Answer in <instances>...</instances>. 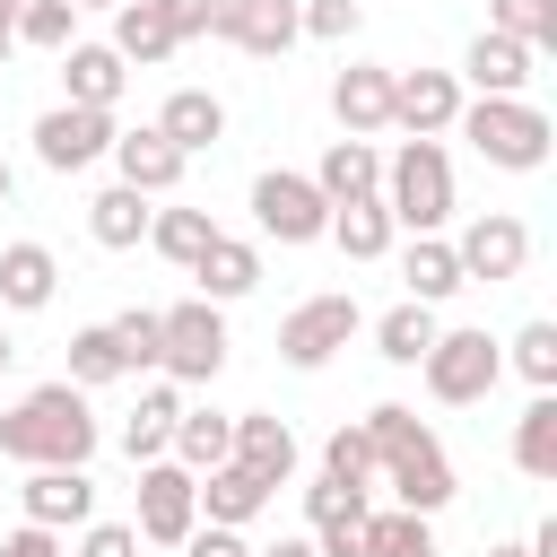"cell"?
<instances>
[{
    "label": "cell",
    "instance_id": "obj_41",
    "mask_svg": "<svg viewBox=\"0 0 557 557\" xmlns=\"http://www.w3.org/2000/svg\"><path fill=\"white\" fill-rule=\"evenodd\" d=\"M296 26H305L313 44H348V35H357V0H305Z\"/></svg>",
    "mask_w": 557,
    "mask_h": 557
},
{
    "label": "cell",
    "instance_id": "obj_24",
    "mask_svg": "<svg viewBox=\"0 0 557 557\" xmlns=\"http://www.w3.org/2000/svg\"><path fill=\"white\" fill-rule=\"evenodd\" d=\"M113 52H122V70H131V61H139V70L174 61V26L157 17V0H122V9H113Z\"/></svg>",
    "mask_w": 557,
    "mask_h": 557
},
{
    "label": "cell",
    "instance_id": "obj_12",
    "mask_svg": "<svg viewBox=\"0 0 557 557\" xmlns=\"http://www.w3.org/2000/svg\"><path fill=\"white\" fill-rule=\"evenodd\" d=\"M113 148V113H87V104H52L44 122H35V157L52 165V174H78V165H96Z\"/></svg>",
    "mask_w": 557,
    "mask_h": 557
},
{
    "label": "cell",
    "instance_id": "obj_30",
    "mask_svg": "<svg viewBox=\"0 0 557 557\" xmlns=\"http://www.w3.org/2000/svg\"><path fill=\"white\" fill-rule=\"evenodd\" d=\"M400 278H409V305H444V296L461 287V261H453L444 235H418V244L400 252Z\"/></svg>",
    "mask_w": 557,
    "mask_h": 557
},
{
    "label": "cell",
    "instance_id": "obj_14",
    "mask_svg": "<svg viewBox=\"0 0 557 557\" xmlns=\"http://www.w3.org/2000/svg\"><path fill=\"white\" fill-rule=\"evenodd\" d=\"M235 470H252L261 487H287V470H296V426L287 418H270V409H244L235 418V453H226Z\"/></svg>",
    "mask_w": 557,
    "mask_h": 557
},
{
    "label": "cell",
    "instance_id": "obj_50",
    "mask_svg": "<svg viewBox=\"0 0 557 557\" xmlns=\"http://www.w3.org/2000/svg\"><path fill=\"white\" fill-rule=\"evenodd\" d=\"M487 557H531V548H522V540H496V548H487Z\"/></svg>",
    "mask_w": 557,
    "mask_h": 557
},
{
    "label": "cell",
    "instance_id": "obj_45",
    "mask_svg": "<svg viewBox=\"0 0 557 557\" xmlns=\"http://www.w3.org/2000/svg\"><path fill=\"white\" fill-rule=\"evenodd\" d=\"M157 17L174 26V44H191V35H209V0H157Z\"/></svg>",
    "mask_w": 557,
    "mask_h": 557
},
{
    "label": "cell",
    "instance_id": "obj_2",
    "mask_svg": "<svg viewBox=\"0 0 557 557\" xmlns=\"http://www.w3.org/2000/svg\"><path fill=\"white\" fill-rule=\"evenodd\" d=\"M366 444H374V479H392L400 513H444V505H453V461H444V444L418 426V409H400V400L366 409Z\"/></svg>",
    "mask_w": 557,
    "mask_h": 557
},
{
    "label": "cell",
    "instance_id": "obj_32",
    "mask_svg": "<svg viewBox=\"0 0 557 557\" xmlns=\"http://www.w3.org/2000/svg\"><path fill=\"white\" fill-rule=\"evenodd\" d=\"M148 244H157L174 270H191V261L218 244V226H209V209H157V218H148Z\"/></svg>",
    "mask_w": 557,
    "mask_h": 557
},
{
    "label": "cell",
    "instance_id": "obj_10",
    "mask_svg": "<svg viewBox=\"0 0 557 557\" xmlns=\"http://www.w3.org/2000/svg\"><path fill=\"white\" fill-rule=\"evenodd\" d=\"M461 122V78L453 70H392V131L444 139Z\"/></svg>",
    "mask_w": 557,
    "mask_h": 557
},
{
    "label": "cell",
    "instance_id": "obj_4",
    "mask_svg": "<svg viewBox=\"0 0 557 557\" xmlns=\"http://www.w3.org/2000/svg\"><path fill=\"white\" fill-rule=\"evenodd\" d=\"M374 200L392 209V226L435 235V226L453 218V157H444L435 139H400V157L383 165V191H374Z\"/></svg>",
    "mask_w": 557,
    "mask_h": 557
},
{
    "label": "cell",
    "instance_id": "obj_11",
    "mask_svg": "<svg viewBox=\"0 0 557 557\" xmlns=\"http://www.w3.org/2000/svg\"><path fill=\"white\" fill-rule=\"evenodd\" d=\"M453 261H461V287H470V278H487V287H496V278H522V261H531V226L505 218V209H487V218L461 226Z\"/></svg>",
    "mask_w": 557,
    "mask_h": 557
},
{
    "label": "cell",
    "instance_id": "obj_8",
    "mask_svg": "<svg viewBox=\"0 0 557 557\" xmlns=\"http://www.w3.org/2000/svg\"><path fill=\"white\" fill-rule=\"evenodd\" d=\"M357 296H305L287 322H278V357L296 366V374H313V366H331L348 339H357Z\"/></svg>",
    "mask_w": 557,
    "mask_h": 557
},
{
    "label": "cell",
    "instance_id": "obj_49",
    "mask_svg": "<svg viewBox=\"0 0 557 557\" xmlns=\"http://www.w3.org/2000/svg\"><path fill=\"white\" fill-rule=\"evenodd\" d=\"M252 557H313V540H270V548H252Z\"/></svg>",
    "mask_w": 557,
    "mask_h": 557
},
{
    "label": "cell",
    "instance_id": "obj_38",
    "mask_svg": "<svg viewBox=\"0 0 557 557\" xmlns=\"http://www.w3.org/2000/svg\"><path fill=\"white\" fill-rule=\"evenodd\" d=\"M513 374L531 392H557V322H522L513 331Z\"/></svg>",
    "mask_w": 557,
    "mask_h": 557
},
{
    "label": "cell",
    "instance_id": "obj_15",
    "mask_svg": "<svg viewBox=\"0 0 557 557\" xmlns=\"http://www.w3.org/2000/svg\"><path fill=\"white\" fill-rule=\"evenodd\" d=\"M331 113H339V131H348V139H366V131H392V70H374V61H348V70L331 78Z\"/></svg>",
    "mask_w": 557,
    "mask_h": 557
},
{
    "label": "cell",
    "instance_id": "obj_42",
    "mask_svg": "<svg viewBox=\"0 0 557 557\" xmlns=\"http://www.w3.org/2000/svg\"><path fill=\"white\" fill-rule=\"evenodd\" d=\"M313 557H366V505H357V513L313 522Z\"/></svg>",
    "mask_w": 557,
    "mask_h": 557
},
{
    "label": "cell",
    "instance_id": "obj_21",
    "mask_svg": "<svg viewBox=\"0 0 557 557\" xmlns=\"http://www.w3.org/2000/svg\"><path fill=\"white\" fill-rule=\"evenodd\" d=\"M52 287H61V261L44 244H0V305L9 313H44Z\"/></svg>",
    "mask_w": 557,
    "mask_h": 557
},
{
    "label": "cell",
    "instance_id": "obj_39",
    "mask_svg": "<svg viewBox=\"0 0 557 557\" xmlns=\"http://www.w3.org/2000/svg\"><path fill=\"white\" fill-rule=\"evenodd\" d=\"M322 479H339V487H374V444H366V426H339L331 444H322Z\"/></svg>",
    "mask_w": 557,
    "mask_h": 557
},
{
    "label": "cell",
    "instance_id": "obj_46",
    "mask_svg": "<svg viewBox=\"0 0 557 557\" xmlns=\"http://www.w3.org/2000/svg\"><path fill=\"white\" fill-rule=\"evenodd\" d=\"M0 557H61V531H44V522H17V531L0 540Z\"/></svg>",
    "mask_w": 557,
    "mask_h": 557
},
{
    "label": "cell",
    "instance_id": "obj_19",
    "mask_svg": "<svg viewBox=\"0 0 557 557\" xmlns=\"http://www.w3.org/2000/svg\"><path fill=\"white\" fill-rule=\"evenodd\" d=\"M122 52L113 44H70L61 52V87H70V104H87V113H113V96H122Z\"/></svg>",
    "mask_w": 557,
    "mask_h": 557
},
{
    "label": "cell",
    "instance_id": "obj_13",
    "mask_svg": "<svg viewBox=\"0 0 557 557\" xmlns=\"http://www.w3.org/2000/svg\"><path fill=\"white\" fill-rule=\"evenodd\" d=\"M104 157L122 165V183H131L139 200L174 191V183H183V165H191V157H183V148H174V139L157 131V122H148V131H113V148H104Z\"/></svg>",
    "mask_w": 557,
    "mask_h": 557
},
{
    "label": "cell",
    "instance_id": "obj_9",
    "mask_svg": "<svg viewBox=\"0 0 557 557\" xmlns=\"http://www.w3.org/2000/svg\"><path fill=\"white\" fill-rule=\"evenodd\" d=\"M131 531L157 540V548H183L200 531V487H191L183 461H139V522Z\"/></svg>",
    "mask_w": 557,
    "mask_h": 557
},
{
    "label": "cell",
    "instance_id": "obj_43",
    "mask_svg": "<svg viewBox=\"0 0 557 557\" xmlns=\"http://www.w3.org/2000/svg\"><path fill=\"white\" fill-rule=\"evenodd\" d=\"M78 557H139V531L131 522H87L78 531Z\"/></svg>",
    "mask_w": 557,
    "mask_h": 557
},
{
    "label": "cell",
    "instance_id": "obj_31",
    "mask_svg": "<svg viewBox=\"0 0 557 557\" xmlns=\"http://www.w3.org/2000/svg\"><path fill=\"white\" fill-rule=\"evenodd\" d=\"M435 331H444V322H435V305H409V296H400V305L374 322V348H383L392 366H418V357L435 348Z\"/></svg>",
    "mask_w": 557,
    "mask_h": 557
},
{
    "label": "cell",
    "instance_id": "obj_1",
    "mask_svg": "<svg viewBox=\"0 0 557 557\" xmlns=\"http://www.w3.org/2000/svg\"><path fill=\"white\" fill-rule=\"evenodd\" d=\"M0 453L26 461V470H87V453H96L87 392H78V383H35V392L0 418Z\"/></svg>",
    "mask_w": 557,
    "mask_h": 557
},
{
    "label": "cell",
    "instance_id": "obj_36",
    "mask_svg": "<svg viewBox=\"0 0 557 557\" xmlns=\"http://www.w3.org/2000/svg\"><path fill=\"white\" fill-rule=\"evenodd\" d=\"M366 557H435V531L426 513H366Z\"/></svg>",
    "mask_w": 557,
    "mask_h": 557
},
{
    "label": "cell",
    "instance_id": "obj_44",
    "mask_svg": "<svg viewBox=\"0 0 557 557\" xmlns=\"http://www.w3.org/2000/svg\"><path fill=\"white\" fill-rule=\"evenodd\" d=\"M357 505H366V496L339 487V479H313V487H305V522H331V513H357Z\"/></svg>",
    "mask_w": 557,
    "mask_h": 557
},
{
    "label": "cell",
    "instance_id": "obj_51",
    "mask_svg": "<svg viewBox=\"0 0 557 557\" xmlns=\"http://www.w3.org/2000/svg\"><path fill=\"white\" fill-rule=\"evenodd\" d=\"M9 191H17V174H9V157H0V209H9Z\"/></svg>",
    "mask_w": 557,
    "mask_h": 557
},
{
    "label": "cell",
    "instance_id": "obj_26",
    "mask_svg": "<svg viewBox=\"0 0 557 557\" xmlns=\"http://www.w3.org/2000/svg\"><path fill=\"white\" fill-rule=\"evenodd\" d=\"M148 218H157V209H148L131 183H113V191H96V200H87V235H96L104 252H131V244L148 235Z\"/></svg>",
    "mask_w": 557,
    "mask_h": 557
},
{
    "label": "cell",
    "instance_id": "obj_48",
    "mask_svg": "<svg viewBox=\"0 0 557 557\" xmlns=\"http://www.w3.org/2000/svg\"><path fill=\"white\" fill-rule=\"evenodd\" d=\"M244 9H252V0H209V35H226V44H235V26H244Z\"/></svg>",
    "mask_w": 557,
    "mask_h": 557
},
{
    "label": "cell",
    "instance_id": "obj_27",
    "mask_svg": "<svg viewBox=\"0 0 557 557\" xmlns=\"http://www.w3.org/2000/svg\"><path fill=\"white\" fill-rule=\"evenodd\" d=\"M174 418H183V392H174V383H148L139 409H131V426H122V453H131V461H157V453L174 444Z\"/></svg>",
    "mask_w": 557,
    "mask_h": 557
},
{
    "label": "cell",
    "instance_id": "obj_17",
    "mask_svg": "<svg viewBox=\"0 0 557 557\" xmlns=\"http://www.w3.org/2000/svg\"><path fill=\"white\" fill-rule=\"evenodd\" d=\"M531 61H540V52H522L513 35H487V26H479V35H470V52H461V78H470L479 96H522V87L540 78Z\"/></svg>",
    "mask_w": 557,
    "mask_h": 557
},
{
    "label": "cell",
    "instance_id": "obj_47",
    "mask_svg": "<svg viewBox=\"0 0 557 557\" xmlns=\"http://www.w3.org/2000/svg\"><path fill=\"white\" fill-rule=\"evenodd\" d=\"M183 557H252V548H244V531H218V522H209V531L183 540Z\"/></svg>",
    "mask_w": 557,
    "mask_h": 557
},
{
    "label": "cell",
    "instance_id": "obj_25",
    "mask_svg": "<svg viewBox=\"0 0 557 557\" xmlns=\"http://www.w3.org/2000/svg\"><path fill=\"white\" fill-rule=\"evenodd\" d=\"M191 487H200V505H209V522H218V531H244V522L278 496V487H261V479H252V470H235V461H226V470H209V479H191Z\"/></svg>",
    "mask_w": 557,
    "mask_h": 557
},
{
    "label": "cell",
    "instance_id": "obj_35",
    "mask_svg": "<svg viewBox=\"0 0 557 557\" xmlns=\"http://www.w3.org/2000/svg\"><path fill=\"white\" fill-rule=\"evenodd\" d=\"M61 383H78V392H96V383H122V348H113V331H104V322L70 331V374H61Z\"/></svg>",
    "mask_w": 557,
    "mask_h": 557
},
{
    "label": "cell",
    "instance_id": "obj_55",
    "mask_svg": "<svg viewBox=\"0 0 557 557\" xmlns=\"http://www.w3.org/2000/svg\"><path fill=\"white\" fill-rule=\"evenodd\" d=\"M70 9H122V0H70Z\"/></svg>",
    "mask_w": 557,
    "mask_h": 557
},
{
    "label": "cell",
    "instance_id": "obj_29",
    "mask_svg": "<svg viewBox=\"0 0 557 557\" xmlns=\"http://www.w3.org/2000/svg\"><path fill=\"white\" fill-rule=\"evenodd\" d=\"M392 235H400V226H392V209H383V200H348V209H331V244H339L348 261H383V252H392Z\"/></svg>",
    "mask_w": 557,
    "mask_h": 557
},
{
    "label": "cell",
    "instance_id": "obj_20",
    "mask_svg": "<svg viewBox=\"0 0 557 557\" xmlns=\"http://www.w3.org/2000/svg\"><path fill=\"white\" fill-rule=\"evenodd\" d=\"M191 278H200V305H235V296L261 287V252H252L244 235H218V244L191 261Z\"/></svg>",
    "mask_w": 557,
    "mask_h": 557
},
{
    "label": "cell",
    "instance_id": "obj_7",
    "mask_svg": "<svg viewBox=\"0 0 557 557\" xmlns=\"http://www.w3.org/2000/svg\"><path fill=\"white\" fill-rule=\"evenodd\" d=\"M252 218H261V235H278V244H322V235H331V200L313 191V174H287V165L252 174Z\"/></svg>",
    "mask_w": 557,
    "mask_h": 557
},
{
    "label": "cell",
    "instance_id": "obj_5",
    "mask_svg": "<svg viewBox=\"0 0 557 557\" xmlns=\"http://www.w3.org/2000/svg\"><path fill=\"white\" fill-rule=\"evenodd\" d=\"M418 374H426V392H435L444 409H470V400H487V392H496L505 348H496L487 331H435V348L418 357Z\"/></svg>",
    "mask_w": 557,
    "mask_h": 557
},
{
    "label": "cell",
    "instance_id": "obj_33",
    "mask_svg": "<svg viewBox=\"0 0 557 557\" xmlns=\"http://www.w3.org/2000/svg\"><path fill=\"white\" fill-rule=\"evenodd\" d=\"M296 35H305V26H296V0H252V9H244V26H235V44H244L252 61H278Z\"/></svg>",
    "mask_w": 557,
    "mask_h": 557
},
{
    "label": "cell",
    "instance_id": "obj_22",
    "mask_svg": "<svg viewBox=\"0 0 557 557\" xmlns=\"http://www.w3.org/2000/svg\"><path fill=\"white\" fill-rule=\"evenodd\" d=\"M157 131H165L183 157H200V148H218V139H226V104H218L209 87H174V96H165V113H157Z\"/></svg>",
    "mask_w": 557,
    "mask_h": 557
},
{
    "label": "cell",
    "instance_id": "obj_34",
    "mask_svg": "<svg viewBox=\"0 0 557 557\" xmlns=\"http://www.w3.org/2000/svg\"><path fill=\"white\" fill-rule=\"evenodd\" d=\"M487 35H513L522 52L557 44V0H487Z\"/></svg>",
    "mask_w": 557,
    "mask_h": 557
},
{
    "label": "cell",
    "instance_id": "obj_18",
    "mask_svg": "<svg viewBox=\"0 0 557 557\" xmlns=\"http://www.w3.org/2000/svg\"><path fill=\"white\" fill-rule=\"evenodd\" d=\"M313 191H322L331 209L374 200V191H383V157H374L366 139H331V148H322V165H313Z\"/></svg>",
    "mask_w": 557,
    "mask_h": 557
},
{
    "label": "cell",
    "instance_id": "obj_40",
    "mask_svg": "<svg viewBox=\"0 0 557 557\" xmlns=\"http://www.w3.org/2000/svg\"><path fill=\"white\" fill-rule=\"evenodd\" d=\"M104 331H113V348H122V374H157V313H148V305L113 313Z\"/></svg>",
    "mask_w": 557,
    "mask_h": 557
},
{
    "label": "cell",
    "instance_id": "obj_28",
    "mask_svg": "<svg viewBox=\"0 0 557 557\" xmlns=\"http://www.w3.org/2000/svg\"><path fill=\"white\" fill-rule=\"evenodd\" d=\"M513 470L557 479V392H531V409L513 418Z\"/></svg>",
    "mask_w": 557,
    "mask_h": 557
},
{
    "label": "cell",
    "instance_id": "obj_6",
    "mask_svg": "<svg viewBox=\"0 0 557 557\" xmlns=\"http://www.w3.org/2000/svg\"><path fill=\"white\" fill-rule=\"evenodd\" d=\"M157 366H165L174 383H209V374L226 366V313L200 305V296L165 305V313H157Z\"/></svg>",
    "mask_w": 557,
    "mask_h": 557
},
{
    "label": "cell",
    "instance_id": "obj_53",
    "mask_svg": "<svg viewBox=\"0 0 557 557\" xmlns=\"http://www.w3.org/2000/svg\"><path fill=\"white\" fill-rule=\"evenodd\" d=\"M9 52H17V35H9V26H0V70H9Z\"/></svg>",
    "mask_w": 557,
    "mask_h": 557
},
{
    "label": "cell",
    "instance_id": "obj_23",
    "mask_svg": "<svg viewBox=\"0 0 557 557\" xmlns=\"http://www.w3.org/2000/svg\"><path fill=\"white\" fill-rule=\"evenodd\" d=\"M165 453H174L191 479H209V470H226V453H235V418H218V409H183Z\"/></svg>",
    "mask_w": 557,
    "mask_h": 557
},
{
    "label": "cell",
    "instance_id": "obj_54",
    "mask_svg": "<svg viewBox=\"0 0 557 557\" xmlns=\"http://www.w3.org/2000/svg\"><path fill=\"white\" fill-rule=\"evenodd\" d=\"M17 9H26V0H0V26H17Z\"/></svg>",
    "mask_w": 557,
    "mask_h": 557
},
{
    "label": "cell",
    "instance_id": "obj_52",
    "mask_svg": "<svg viewBox=\"0 0 557 557\" xmlns=\"http://www.w3.org/2000/svg\"><path fill=\"white\" fill-rule=\"evenodd\" d=\"M9 366H17V339H9V331H0V374H9Z\"/></svg>",
    "mask_w": 557,
    "mask_h": 557
},
{
    "label": "cell",
    "instance_id": "obj_37",
    "mask_svg": "<svg viewBox=\"0 0 557 557\" xmlns=\"http://www.w3.org/2000/svg\"><path fill=\"white\" fill-rule=\"evenodd\" d=\"M9 35H17L26 52H70V35H78V9H70V0H26Z\"/></svg>",
    "mask_w": 557,
    "mask_h": 557
},
{
    "label": "cell",
    "instance_id": "obj_3",
    "mask_svg": "<svg viewBox=\"0 0 557 557\" xmlns=\"http://www.w3.org/2000/svg\"><path fill=\"white\" fill-rule=\"evenodd\" d=\"M487 165H505V174H540L548 165V113L531 104V96H479V104H461V122H453Z\"/></svg>",
    "mask_w": 557,
    "mask_h": 557
},
{
    "label": "cell",
    "instance_id": "obj_16",
    "mask_svg": "<svg viewBox=\"0 0 557 557\" xmlns=\"http://www.w3.org/2000/svg\"><path fill=\"white\" fill-rule=\"evenodd\" d=\"M17 496H26V522H44V531H70V522L87 531L96 522V479L87 470H35Z\"/></svg>",
    "mask_w": 557,
    "mask_h": 557
}]
</instances>
